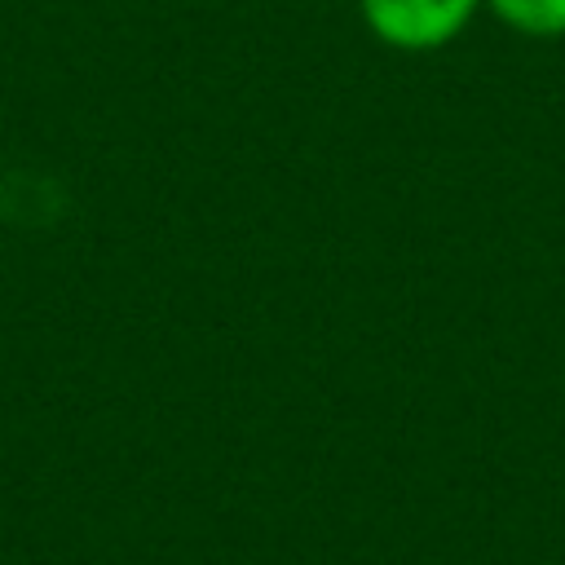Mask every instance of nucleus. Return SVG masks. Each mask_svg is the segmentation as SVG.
<instances>
[{
	"label": "nucleus",
	"instance_id": "obj_1",
	"mask_svg": "<svg viewBox=\"0 0 565 565\" xmlns=\"http://www.w3.org/2000/svg\"><path fill=\"white\" fill-rule=\"evenodd\" d=\"M477 13V0H362L366 26L406 53H428L450 44L468 18Z\"/></svg>",
	"mask_w": 565,
	"mask_h": 565
},
{
	"label": "nucleus",
	"instance_id": "obj_2",
	"mask_svg": "<svg viewBox=\"0 0 565 565\" xmlns=\"http://www.w3.org/2000/svg\"><path fill=\"white\" fill-rule=\"evenodd\" d=\"M486 4L499 13V22H508L521 35H539V40L565 35V0H486Z\"/></svg>",
	"mask_w": 565,
	"mask_h": 565
}]
</instances>
